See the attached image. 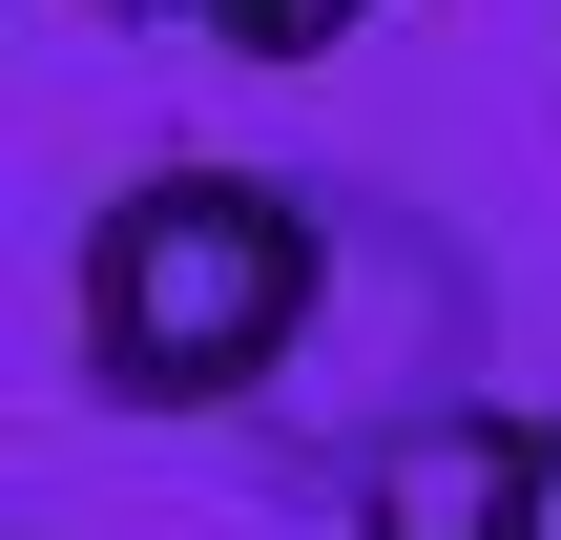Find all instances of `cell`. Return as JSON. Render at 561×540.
Masks as SVG:
<instances>
[{
    "mask_svg": "<svg viewBox=\"0 0 561 540\" xmlns=\"http://www.w3.org/2000/svg\"><path fill=\"white\" fill-rule=\"evenodd\" d=\"M333 208L312 166H146L83 229V395L104 416H250L312 354Z\"/></svg>",
    "mask_w": 561,
    "mask_h": 540,
    "instance_id": "obj_1",
    "label": "cell"
},
{
    "mask_svg": "<svg viewBox=\"0 0 561 540\" xmlns=\"http://www.w3.org/2000/svg\"><path fill=\"white\" fill-rule=\"evenodd\" d=\"M312 208H333V291H312V354L250 395V458L354 499L396 437L479 416V354H500V271H479V250H458L416 187H375V166H312Z\"/></svg>",
    "mask_w": 561,
    "mask_h": 540,
    "instance_id": "obj_2",
    "label": "cell"
},
{
    "mask_svg": "<svg viewBox=\"0 0 561 540\" xmlns=\"http://www.w3.org/2000/svg\"><path fill=\"white\" fill-rule=\"evenodd\" d=\"M354 540H541V416H437L354 479Z\"/></svg>",
    "mask_w": 561,
    "mask_h": 540,
    "instance_id": "obj_3",
    "label": "cell"
},
{
    "mask_svg": "<svg viewBox=\"0 0 561 540\" xmlns=\"http://www.w3.org/2000/svg\"><path fill=\"white\" fill-rule=\"evenodd\" d=\"M83 21H208L229 62H333L375 0H83Z\"/></svg>",
    "mask_w": 561,
    "mask_h": 540,
    "instance_id": "obj_4",
    "label": "cell"
},
{
    "mask_svg": "<svg viewBox=\"0 0 561 540\" xmlns=\"http://www.w3.org/2000/svg\"><path fill=\"white\" fill-rule=\"evenodd\" d=\"M541 540H561V416H541Z\"/></svg>",
    "mask_w": 561,
    "mask_h": 540,
    "instance_id": "obj_5",
    "label": "cell"
}]
</instances>
